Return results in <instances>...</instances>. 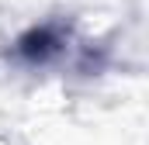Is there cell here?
<instances>
[{"instance_id":"6da1fadb","label":"cell","mask_w":149,"mask_h":145,"mask_svg":"<svg viewBox=\"0 0 149 145\" xmlns=\"http://www.w3.org/2000/svg\"><path fill=\"white\" fill-rule=\"evenodd\" d=\"M52 48H56V38H52V31H49V28L31 31V35L21 38V55H28V59H45Z\"/></svg>"}]
</instances>
